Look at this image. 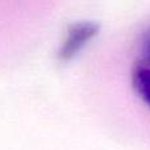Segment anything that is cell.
<instances>
[{"instance_id": "obj_3", "label": "cell", "mask_w": 150, "mask_h": 150, "mask_svg": "<svg viewBox=\"0 0 150 150\" xmlns=\"http://www.w3.org/2000/svg\"><path fill=\"white\" fill-rule=\"evenodd\" d=\"M138 59L150 62V25L141 33L140 41H138Z\"/></svg>"}, {"instance_id": "obj_2", "label": "cell", "mask_w": 150, "mask_h": 150, "mask_svg": "<svg viewBox=\"0 0 150 150\" xmlns=\"http://www.w3.org/2000/svg\"><path fill=\"white\" fill-rule=\"evenodd\" d=\"M133 92L150 109V62L136 59L130 70Z\"/></svg>"}, {"instance_id": "obj_1", "label": "cell", "mask_w": 150, "mask_h": 150, "mask_svg": "<svg viewBox=\"0 0 150 150\" xmlns=\"http://www.w3.org/2000/svg\"><path fill=\"white\" fill-rule=\"evenodd\" d=\"M99 29V24L93 21H78L71 24L65 32L63 40L61 41L55 54L58 62L69 63L73 61L98 36Z\"/></svg>"}]
</instances>
